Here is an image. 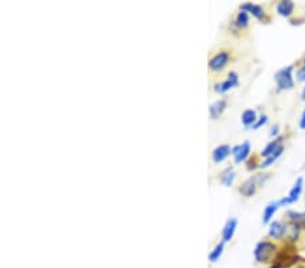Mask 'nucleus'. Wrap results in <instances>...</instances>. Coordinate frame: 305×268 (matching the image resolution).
<instances>
[{
  "label": "nucleus",
  "mask_w": 305,
  "mask_h": 268,
  "mask_svg": "<svg viewBox=\"0 0 305 268\" xmlns=\"http://www.w3.org/2000/svg\"><path fill=\"white\" fill-rule=\"evenodd\" d=\"M277 251H278V246L277 244H274L273 241H269V240H263L257 244L255 246V251H254V257L255 260L260 264L263 263H270L273 262V259L276 257Z\"/></svg>",
  "instance_id": "f257e3e1"
},
{
  "label": "nucleus",
  "mask_w": 305,
  "mask_h": 268,
  "mask_svg": "<svg viewBox=\"0 0 305 268\" xmlns=\"http://www.w3.org/2000/svg\"><path fill=\"white\" fill-rule=\"evenodd\" d=\"M293 65H288L285 68H282L276 73L274 80H276L277 89L278 92L281 91H288L294 87V79H293Z\"/></svg>",
  "instance_id": "f03ea898"
},
{
  "label": "nucleus",
  "mask_w": 305,
  "mask_h": 268,
  "mask_svg": "<svg viewBox=\"0 0 305 268\" xmlns=\"http://www.w3.org/2000/svg\"><path fill=\"white\" fill-rule=\"evenodd\" d=\"M267 179H269V175H266V174H257V175L251 176L250 179H247L240 186L239 191H240L243 197L250 198V197H253V195L257 194L258 187L263 186L264 181L267 180Z\"/></svg>",
  "instance_id": "7ed1b4c3"
},
{
  "label": "nucleus",
  "mask_w": 305,
  "mask_h": 268,
  "mask_svg": "<svg viewBox=\"0 0 305 268\" xmlns=\"http://www.w3.org/2000/svg\"><path fill=\"white\" fill-rule=\"evenodd\" d=\"M289 233V225L285 221H271L269 226V237L273 240H283L285 236Z\"/></svg>",
  "instance_id": "20e7f679"
},
{
  "label": "nucleus",
  "mask_w": 305,
  "mask_h": 268,
  "mask_svg": "<svg viewBox=\"0 0 305 268\" xmlns=\"http://www.w3.org/2000/svg\"><path fill=\"white\" fill-rule=\"evenodd\" d=\"M229 60H231V54L228 52H224L223 50V52L216 53L211 59V61H209V69L211 72H220V70H223L227 67Z\"/></svg>",
  "instance_id": "39448f33"
},
{
  "label": "nucleus",
  "mask_w": 305,
  "mask_h": 268,
  "mask_svg": "<svg viewBox=\"0 0 305 268\" xmlns=\"http://www.w3.org/2000/svg\"><path fill=\"white\" fill-rule=\"evenodd\" d=\"M250 153H251V144L250 141H244L240 145H236L232 148V156L235 160L236 164H240L243 161H246L247 158L250 157Z\"/></svg>",
  "instance_id": "423d86ee"
},
{
  "label": "nucleus",
  "mask_w": 305,
  "mask_h": 268,
  "mask_svg": "<svg viewBox=\"0 0 305 268\" xmlns=\"http://www.w3.org/2000/svg\"><path fill=\"white\" fill-rule=\"evenodd\" d=\"M239 84V75L236 72H229L227 80H224L223 83H218L214 86V89L216 92L218 93H225L227 91H229L231 88L236 87Z\"/></svg>",
  "instance_id": "0eeeda50"
},
{
  "label": "nucleus",
  "mask_w": 305,
  "mask_h": 268,
  "mask_svg": "<svg viewBox=\"0 0 305 268\" xmlns=\"http://www.w3.org/2000/svg\"><path fill=\"white\" fill-rule=\"evenodd\" d=\"M303 188H304V179H303V178H297V180L294 181L293 187L290 188L288 197H286L289 201V203H294V202L299 201L300 195L303 193Z\"/></svg>",
  "instance_id": "6e6552de"
},
{
  "label": "nucleus",
  "mask_w": 305,
  "mask_h": 268,
  "mask_svg": "<svg viewBox=\"0 0 305 268\" xmlns=\"http://www.w3.org/2000/svg\"><path fill=\"white\" fill-rule=\"evenodd\" d=\"M231 153H232V149L229 145H218L214 151L211 152V158L216 164H220L223 163Z\"/></svg>",
  "instance_id": "1a4fd4ad"
},
{
  "label": "nucleus",
  "mask_w": 305,
  "mask_h": 268,
  "mask_svg": "<svg viewBox=\"0 0 305 268\" xmlns=\"http://www.w3.org/2000/svg\"><path fill=\"white\" fill-rule=\"evenodd\" d=\"M286 218L290 223L297 225V226L305 232V211H293L290 210L286 213Z\"/></svg>",
  "instance_id": "9d476101"
},
{
  "label": "nucleus",
  "mask_w": 305,
  "mask_h": 268,
  "mask_svg": "<svg viewBox=\"0 0 305 268\" xmlns=\"http://www.w3.org/2000/svg\"><path fill=\"white\" fill-rule=\"evenodd\" d=\"M294 8H296V4H294L292 0H281L278 4H277V12L281 15V17L289 18L293 15Z\"/></svg>",
  "instance_id": "9b49d317"
},
{
  "label": "nucleus",
  "mask_w": 305,
  "mask_h": 268,
  "mask_svg": "<svg viewBox=\"0 0 305 268\" xmlns=\"http://www.w3.org/2000/svg\"><path fill=\"white\" fill-rule=\"evenodd\" d=\"M236 227H237V220L236 218H229L225 226L223 229V241L224 243H228L234 239L236 232Z\"/></svg>",
  "instance_id": "f8f14e48"
},
{
  "label": "nucleus",
  "mask_w": 305,
  "mask_h": 268,
  "mask_svg": "<svg viewBox=\"0 0 305 268\" xmlns=\"http://www.w3.org/2000/svg\"><path fill=\"white\" fill-rule=\"evenodd\" d=\"M240 10L246 11L248 15L251 14V15L257 18V19H263L264 15H266L263 8L259 6V4H254V3H244V4H241Z\"/></svg>",
  "instance_id": "ddd939ff"
},
{
  "label": "nucleus",
  "mask_w": 305,
  "mask_h": 268,
  "mask_svg": "<svg viewBox=\"0 0 305 268\" xmlns=\"http://www.w3.org/2000/svg\"><path fill=\"white\" fill-rule=\"evenodd\" d=\"M282 141H283V137H277V138H274L271 142H269L267 145L264 146V149H262V152H260V156L264 158L269 157V156L273 155L277 149H280V148L283 145V144H282Z\"/></svg>",
  "instance_id": "4468645a"
},
{
  "label": "nucleus",
  "mask_w": 305,
  "mask_h": 268,
  "mask_svg": "<svg viewBox=\"0 0 305 268\" xmlns=\"http://www.w3.org/2000/svg\"><path fill=\"white\" fill-rule=\"evenodd\" d=\"M280 207H281V204H280V201H276V202H270V203L264 207L262 222H263V223H270L271 218L274 217V214H276L277 211H278V209H280Z\"/></svg>",
  "instance_id": "2eb2a0df"
},
{
  "label": "nucleus",
  "mask_w": 305,
  "mask_h": 268,
  "mask_svg": "<svg viewBox=\"0 0 305 268\" xmlns=\"http://www.w3.org/2000/svg\"><path fill=\"white\" fill-rule=\"evenodd\" d=\"M257 121H258L257 111L253 110V109H247V110L243 111V114H241V123L246 128H253Z\"/></svg>",
  "instance_id": "dca6fc26"
},
{
  "label": "nucleus",
  "mask_w": 305,
  "mask_h": 268,
  "mask_svg": "<svg viewBox=\"0 0 305 268\" xmlns=\"http://www.w3.org/2000/svg\"><path fill=\"white\" fill-rule=\"evenodd\" d=\"M227 109V100L225 99H221V100H217V102H214L213 105L209 107V114H211V117L213 119H217L221 114H223L224 111Z\"/></svg>",
  "instance_id": "f3484780"
},
{
  "label": "nucleus",
  "mask_w": 305,
  "mask_h": 268,
  "mask_svg": "<svg viewBox=\"0 0 305 268\" xmlns=\"http://www.w3.org/2000/svg\"><path fill=\"white\" fill-rule=\"evenodd\" d=\"M235 179H236V174L232 167H228V168L224 169L223 174H221V176H220V181L223 183L224 186H227V187L232 186V184H234V181H235Z\"/></svg>",
  "instance_id": "a211bd4d"
},
{
  "label": "nucleus",
  "mask_w": 305,
  "mask_h": 268,
  "mask_svg": "<svg viewBox=\"0 0 305 268\" xmlns=\"http://www.w3.org/2000/svg\"><path fill=\"white\" fill-rule=\"evenodd\" d=\"M282 152H283V145H282L281 148H280V149H277V151L274 152L273 155H270L269 157L264 158L263 161H262V163H260V164H259V165H258V168L264 169V168H267V167H270L271 164H274V163H276V161H277V160H278V158L281 157V156H282Z\"/></svg>",
  "instance_id": "6ab92c4d"
},
{
  "label": "nucleus",
  "mask_w": 305,
  "mask_h": 268,
  "mask_svg": "<svg viewBox=\"0 0 305 268\" xmlns=\"http://www.w3.org/2000/svg\"><path fill=\"white\" fill-rule=\"evenodd\" d=\"M234 24H235L237 29H247L248 24H250V17H248V14L246 11L240 10V12H237V15H236Z\"/></svg>",
  "instance_id": "aec40b11"
},
{
  "label": "nucleus",
  "mask_w": 305,
  "mask_h": 268,
  "mask_svg": "<svg viewBox=\"0 0 305 268\" xmlns=\"http://www.w3.org/2000/svg\"><path fill=\"white\" fill-rule=\"evenodd\" d=\"M224 245H225V243L224 241H221V243H218L216 246H214V249L211 252V255H209V260H211V263H216L220 259V256L223 255V252H224Z\"/></svg>",
  "instance_id": "412c9836"
},
{
  "label": "nucleus",
  "mask_w": 305,
  "mask_h": 268,
  "mask_svg": "<svg viewBox=\"0 0 305 268\" xmlns=\"http://www.w3.org/2000/svg\"><path fill=\"white\" fill-rule=\"evenodd\" d=\"M267 121H269V117H267L266 114H262V115L258 118V121L255 122V125L253 126V129L254 130H257V129L262 128V126H264V125L267 123Z\"/></svg>",
  "instance_id": "4be33fe9"
},
{
  "label": "nucleus",
  "mask_w": 305,
  "mask_h": 268,
  "mask_svg": "<svg viewBox=\"0 0 305 268\" xmlns=\"http://www.w3.org/2000/svg\"><path fill=\"white\" fill-rule=\"evenodd\" d=\"M296 77H297V82H300V83L305 82V68L304 67H301V68H299V69H297V72H296Z\"/></svg>",
  "instance_id": "5701e85b"
},
{
  "label": "nucleus",
  "mask_w": 305,
  "mask_h": 268,
  "mask_svg": "<svg viewBox=\"0 0 305 268\" xmlns=\"http://www.w3.org/2000/svg\"><path fill=\"white\" fill-rule=\"evenodd\" d=\"M278 132H280V126L278 125H276V126H273L270 130V135L271 137H276L277 138V135H278Z\"/></svg>",
  "instance_id": "b1692460"
},
{
  "label": "nucleus",
  "mask_w": 305,
  "mask_h": 268,
  "mask_svg": "<svg viewBox=\"0 0 305 268\" xmlns=\"http://www.w3.org/2000/svg\"><path fill=\"white\" fill-rule=\"evenodd\" d=\"M299 126H300V129H303V130H305V110L303 111V115H301V118H300Z\"/></svg>",
  "instance_id": "393cba45"
},
{
  "label": "nucleus",
  "mask_w": 305,
  "mask_h": 268,
  "mask_svg": "<svg viewBox=\"0 0 305 268\" xmlns=\"http://www.w3.org/2000/svg\"><path fill=\"white\" fill-rule=\"evenodd\" d=\"M269 268H285V266H283L282 263H276V264H273V266Z\"/></svg>",
  "instance_id": "a878e982"
},
{
  "label": "nucleus",
  "mask_w": 305,
  "mask_h": 268,
  "mask_svg": "<svg viewBox=\"0 0 305 268\" xmlns=\"http://www.w3.org/2000/svg\"><path fill=\"white\" fill-rule=\"evenodd\" d=\"M301 99L305 100V87L303 88V91H301Z\"/></svg>",
  "instance_id": "bb28decb"
},
{
  "label": "nucleus",
  "mask_w": 305,
  "mask_h": 268,
  "mask_svg": "<svg viewBox=\"0 0 305 268\" xmlns=\"http://www.w3.org/2000/svg\"><path fill=\"white\" fill-rule=\"evenodd\" d=\"M303 67L305 68V56H304V59H303Z\"/></svg>",
  "instance_id": "cd10ccee"
},
{
  "label": "nucleus",
  "mask_w": 305,
  "mask_h": 268,
  "mask_svg": "<svg viewBox=\"0 0 305 268\" xmlns=\"http://www.w3.org/2000/svg\"><path fill=\"white\" fill-rule=\"evenodd\" d=\"M296 268H305V266H299V267H296Z\"/></svg>",
  "instance_id": "c85d7f7f"
}]
</instances>
